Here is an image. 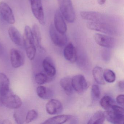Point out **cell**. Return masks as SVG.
<instances>
[{
	"mask_svg": "<svg viewBox=\"0 0 124 124\" xmlns=\"http://www.w3.org/2000/svg\"><path fill=\"white\" fill-rule=\"evenodd\" d=\"M0 15L5 21L10 24L15 22L14 14L10 7L4 2H0Z\"/></svg>",
	"mask_w": 124,
	"mask_h": 124,
	"instance_id": "9c48e42d",
	"label": "cell"
},
{
	"mask_svg": "<svg viewBox=\"0 0 124 124\" xmlns=\"http://www.w3.org/2000/svg\"><path fill=\"white\" fill-rule=\"evenodd\" d=\"M8 32L10 39L14 43L19 46L23 45V37L16 28L11 26L8 28Z\"/></svg>",
	"mask_w": 124,
	"mask_h": 124,
	"instance_id": "2e32d148",
	"label": "cell"
},
{
	"mask_svg": "<svg viewBox=\"0 0 124 124\" xmlns=\"http://www.w3.org/2000/svg\"><path fill=\"white\" fill-rule=\"evenodd\" d=\"M64 56L66 60L71 63L77 61V50L71 43H68L64 50Z\"/></svg>",
	"mask_w": 124,
	"mask_h": 124,
	"instance_id": "9a60e30c",
	"label": "cell"
},
{
	"mask_svg": "<svg viewBox=\"0 0 124 124\" xmlns=\"http://www.w3.org/2000/svg\"><path fill=\"white\" fill-rule=\"evenodd\" d=\"M118 86L120 89L123 90L124 88V82L123 81H119L118 83Z\"/></svg>",
	"mask_w": 124,
	"mask_h": 124,
	"instance_id": "d6a6232c",
	"label": "cell"
},
{
	"mask_svg": "<svg viewBox=\"0 0 124 124\" xmlns=\"http://www.w3.org/2000/svg\"><path fill=\"white\" fill-rule=\"evenodd\" d=\"M100 104L101 107L105 110H109L111 109L112 105L114 104V101L110 96H105L100 100Z\"/></svg>",
	"mask_w": 124,
	"mask_h": 124,
	"instance_id": "d4e9b609",
	"label": "cell"
},
{
	"mask_svg": "<svg viewBox=\"0 0 124 124\" xmlns=\"http://www.w3.org/2000/svg\"><path fill=\"white\" fill-rule=\"evenodd\" d=\"M30 2L33 15L41 25H45V14L41 0H30Z\"/></svg>",
	"mask_w": 124,
	"mask_h": 124,
	"instance_id": "52a82bcc",
	"label": "cell"
},
{
	"mask_svg": "<svg viewBox=\"0 0 124 124\" xmlns=\"http://www.w3.org/2000/svg\"><path fill=\"white\" fill-rule=\"evenodd\" d=\"M10 80L7 75L0 73V97L5 96L10 92Z\"/></svg>",
	"mask_w": 124,
	"mask_h": 124,
	"instance_id": "e0dca14e",
	"label": "cell"
},
{
	"mask_svg": "<svg viewBox=\"0 0 124 124\" xmlns=\"http://www.w3.org/2000/svg\"><path fill=\"white\" fill-rule=\"evenodd\" d=\"M104 113L101 111H98L96 112L91 117L88 124H102L105 120Z\"/></svg>",
	"mask_w": 124,
	"mask_h": 124,
	"instance_id": "603a6c76",
	"label": "cell"
},
{
	"mask_svg": "<svg viewBox=\"0 0 124 124\" xmlns=\"http://www.w3.org/2000/svg\"><path fill=\"white\" fill-rule=\"evenodd\" d=\"M3 124H11L12 123H11V122L10 120H9L5 119L3 120Z\"/></svg>",
	"mask_w": 124,
	"mask_h": 124,
	"instance_id": "e575fe53",
	"label": "cell"
},
{
	"mask_svg": "<svg viewBox=\"0 0 124 124\" xmlns=\"http://www.w3.org/2000/svg\"><path fill=\"white\" fill-rule=\"evenodd\" d=\"M91 96L92 99L94 101H97L100 99L101 92L98 85H93L91 89Z\"/></svg>",
	"mask_w": 124,
	"mask_h": 124,
	"instance_id": "83f0119b",
	"label": "cell"
},
{
	"mask_svg": "<svg viewBox=\"0 0 124 124\" xmlns=\"http://www.w3.org/2000/svg\"><path fill=\"white\" fill-rule=\"evenodd\" d=\"M23 37V45L24 46L27 55L30 60L32 61L36 55V46L31 29L29 26H25Z\"/></svg>",
	"mask_w": 124,
	"mask_h": 124,
	"instance_id": "6da1fadb",
	"label": "cell"
},
{
	"mask_svg": "<svg viewBox=\"0 0 124 124\" xmlns=\"http://www.w3.org/2000/svg\"><path fill=\"white\" fill-rule=\"evenodd\" d=\"M49 33L52 42L56 46L62 47L67 43V38L66 34H62L59 32L53 24L50 25Z\"/></svg>",
	"mask_w": 124,
	"mask_h": 124,
	"instance_id": "8992f818",
	"label": "cell"
},
{
	"mask_svg": "<svg viewBox=\"0 0 124 124\" xmlns=\"http://www.w3.org/2000/svg\"><path fill=\"white\" fill-rule=\"evenodd\" d=\"M59 10L64 19L70 23L75 21L76 15L71 0H58Z\"/></svg>",
	"mask_w": 124,
	"mask_h": 124,
	"instance_id": "277c9868",
	"label": "cell"
},
{
	"mask_svg": "<svg viewBox=\"0 0 124 124\" xmlns=\"http://www.w3.org/2000/svg\"><path fill=\"white\" fill-rule=\"evenodd\" d=\"M104 80L109 83H113L116 80V75L114 72L108 69H106L103 71Z\"/></svg>",
	"mask_w": 124,
	"mask_h": 124,
	"instance_id": "484cf974",
	"label": "cell"
},
{
	"mask_svg": "<svg viewBox=\"0 0 124 124\" xmlns=\"http://www.w3.org/2000/svg\"><path fill=\"white\" fill-rule=\"evenodd\" d=\"M64 18L59 9L56 10L54 18V25L55 29L62 34H66L67 26Z\"/></svg>",
	"mask_w": 124,
	"mask_h": 124,
	"instance_id": "4fadbf2b",
	"label": "cell"
},
{
	"mask_svg": "<svg viewBox=\"0 0 124 124\" xmlns=\"http://www.w3.org/2000/svg\"><path fill=\"white\" fill-rule=\"evenodd\" d=\"M37 93L38 96L43 99H48L53 95L52 91L43 86H38L37 88Z\"/></svg>",
	"mask_w": 124,
	"mask_h": 124,
	"instance_id": "cb8c5ba5",
	"label": "cell"
},
{
	"mask_svg": "<svg viewBox=\"0 0 124 124\" xmlns=\"http://www.w3.org/2000/svg\"><path fill=\"white\" fill-rule=\"evenodd\" d=\"M93 38L96 43L101 47L109 48L113 47L115 45V39L110 36L96 33Z\"/></svg>",
	"mask_w": 124,
	"mask_h": 124,
	"instance_id": "30bf717a",
	"label": "cell"
},
{
	"mask_svg": "<svg viewBox=\"0 0 124 124\" xmlns=\"http://www.w3.org/2000/svg\"><path fill=\"white\" fill-rule=\"evenodd\" d=\"M71 115H57L48 119L43 124H61L65 123L72 118Z\"/></svg>",
	"mask_w": 124,
	"mask_h": 124,
	"instance_id": "ac0fdd59",
	"label": "cell"
},
{
	"mask_svg": "<svg viewBox=\"0 0 124 124\" xmlns=\"http://www.w3.org/2000/svg\"><path fill=\"white\" fill-rule=\"evenodd\" d=\"M38 116V113L37 111L34 109L30 110L27 112L26 117V123H30L33 120L36 119Z\"/></svg>",
	"mask_w": 124,
	"mask_h": 124,
	"instance_id": "f1b7e54d",
	"label": "cell"
},
{
	"mask_svg": "<svg viewBox=\"0 0 124 124\" xmlns=\"http://www.w3.org/2000/svg\"><path fill=\"white\" fill-rule=\"evenodd\" d=\"M60 83L67 95H72L74 90L72 84L71 78L69 77L62 78L60 80Z\"/></svg>",
	"mask_w": 124,
	"mask_h": 124,
	"instance_id": "ffe728a7",
	"label": "cell"
},
{
	"mask_svg": "<svg viewBox=\"0 0 124 124\" xmlns=\"http://www.w3.org/2000/svg\"><path fill=\"white\" fill-rule=\"evenodd\" d=\"M111 109L117 113L124 114V108L123 107L119 106L115 104H113L111 107Z\"/></svg>",
	"mask_w": 124,
	"mask_h": 124,
	"instance_id": "f546056e",
	"label": "cell"
},
{
	"mask_svg": "<svg viewBox=\"0 0 124 124\" xmlns=\"http://www.w3.org/2000/svg\"><path fill=\"white\" fill-rule=\"evenodd\" d=\"M14 117L15 119V120H16L17 123H18V124L21 123L20 118L19 117L18 114L16 112H14Z\"/></svg>",
	"mask_w": 124,
	"mask_h": 124,
	"instance_id": "1f68e13d",
	"label": "cell"
},
{
	"mask_svg": "<svg viewBox=\"0 0 124 124\" xmlns=\"http://www.w3.org/2000/svg\"><path fill=\"white\" fill-rule=\"evenodd\" d=\"M80 15L83 19L89 21L107 22L113 24L115 23V21L111 17L99 12L83 11L80 12Z\"/></svg>",
	"mask_w": 124,
	"mask_h": 124,
	"instance_id": "3957f363",
	"label": "cell"
},
{
	"mask_svg": "<svg viewBox=\"0 0 124 124\" xmlns=\"http://www.w3.org/2000/svg\"><path fill=\"white\" fill-rule=\"evenodd\" d=\"M104 113L105 119L111 123L122 124L124 123V114L117 113L111 109L106 110Z\"/></svg>",
	"mask_w": 124,
	"mask_h": 124,
	"instance_id": "5bb4252c",
	"label": "cell"
},
{
	"mask_svg": "<svg viewBox=\"0 0 124 124\" xmlns=\"http://www.w3.org/2000/svg\"><path fill=\"white\" fill-rule=\"evenodd\" d=\"M47 75L43 73L37 74L35 76V81L37 84L42 85L46 83L48 81L49 78Z\"/></svg>",
	"mask_w": 124,
	"mask_h": 124,
	"instance_id": "4316f807",
	"label": "cell"
},
{
	"mask_svg": "<svg viewBox=\"0 0 124 124\" xmlns=\"http://www.w3.org/2000/svg\"><path fill=\"white\" fill-rule=\"evenodd\" d=\"M42 66L46 74L52 78L55 75L56 70L53 62L48 58H46L43 61Z\"/></svg>",
	"mask_w": 124,
	"mask_h": 124,
	"instance_id": "d6986e66",
	"label": "cell"
},
{
	"mask_svg": "<svg viewBox=\"0 0 124 124\" xmlns=\"http://www.w3.org/2000/svg\"><path fill=\"white\" fill-rule=\"evenodd\" d=\"M106 0H98V3L99 5H103L106 2Z\"/></svg>",
	"mask_w": 124,
	"mask_h": 124,
	"instance_id": "836d02e7",
	"label": "cell"
},
{
	"mask_svg": "<svg viewBox=\"0 0 124 124\" xmlns=\"http://www.w3.org/2000/svg\"><path fill=\"white\" fill-rule=\"evenodd\" d=\"M10 59L12 66L14 68H19L24 64V56L23 54L17 49L12 48L11 50Z\"/></svg>",
	"mask_w": 124,
	"mask_h": 124,
	"instance_id": "8fae6325",
	"label": "cell"
},
{
	"mask_svg": "<svg viewBox=\"0 0 124 124\" xmlns=\"http://www.w3.org/2000/svg\"><path fill=\"white\" fill-rule=\"evenodd\" d=\"M0 102L5 107L11 109H18L22 104V101L20 97L10 91L6 95L0 97Z\"/></svg>",
	"mask_w": 124,
	"mask_h": 124,
	"instance_id": "5b68a950",
	"label": "cell"
},
{
	"mask_svg": "<svg viewBox=\"0 0 124 124\" xmlns=\"http://www.w3.org/2000/svg\"><path fill=\"white\" fill-rule=\"evenodd\" d=\"M46 109L50 115L60 114L63 110V106L61 101L55 99H51L46 104Z\"/></svg>",
	"mask_w": 124,
	"mask_h": 124,
	"instance_id": "7c38bea8",
	"label": "cell"
},
{
	"mask_svg": "<svg viewBox=\"0 0 124 124\" xmlns=\"http://www.w3.org/2000/svg\"><path fill=\"white\" fill-rule=\"evenodd\" d=\"M73 89L79 94H82L87 89V80L82 75H77L71 79Z\"/></svg>",
	"mask_w": 124,
	"mask_h": 124,
	"instance_id": "ba28073f",
	"label": "cell"
},
{
	"mask_svg": "<svg viewBox=\"0 0 124 124\" xmlns=\"http://www.w3.org/2000/svg\"><path fill=\"white\" fill-rule=\"evenodd\" d=\"M87 26L89 29L108 35H116L118 34V29L115 24L89 21L87 22Z\"/></svg>",
	"mask_w": 124,
	"mask_h": 124,
	"instance_id": "7a4b0ae2",
	"label": "cell"
},
{
	"mask_svg": "<svg viewBox=\"0 0 124 124\" xmlns=\"http://www.w3.org/2000/svg\"><path fill=\"white\" fill-rule=\"evenodd\" d=\"M31 30L32 35L34 39L35 45L37 46L38 47L42 48L41 46V34L40 29L39 26L35 24L32 26Z\"/></svg>",
	"mask_w": 124,
	"mask_h": 124,
	"instance_id": "7402d4cb",
	"label": "cell"
},
{
	"mask_svg": "<svg viewBox=\"0 0 124 124\" xmlns=\"http://www.w3.org/2000/svg\"><path fill=\"white\" fill-rule=\"evenodd\" d=\"M93 75L95 82L101 85H105L106 81L103 76V71L101 67L96 66L93 68Z\"/></svg>",
	"mask_w": 124,
	"mask_h": 124,
	"instance_id": "44dd1931",
	"label": "cell"
},
{
	"mask_svg": "<svg viewBox=\"0 0 124 124\" xmlns=\"http://www.w3.org/2000/svg\"><path fill=\"white\" fill-rule=\"evenodd\" d=\"M124 96L123 94L119 95L116 98V101L117 103L123 107L124 106Z\"/></svg>",
	"mask_w": 124,
	"mask_h": 124,
	"instance_id": "4dcf8cb0",
	"label": "cell"
}]
</instances>
